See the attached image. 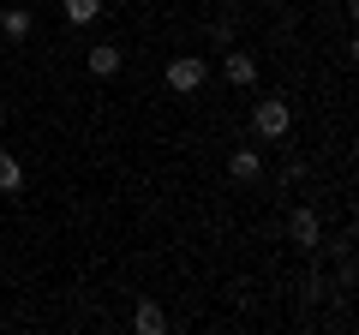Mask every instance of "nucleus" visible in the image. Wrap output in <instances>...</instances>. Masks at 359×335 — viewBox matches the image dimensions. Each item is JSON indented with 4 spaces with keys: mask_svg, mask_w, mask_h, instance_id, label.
Here are the masks:
<instances>
[{
    "mask_svg": "<svg viewBox=\"0 0 359 335\" xmlns=\"http://www.w3.org/2000/svg\"><path fill=\"white\" fill-rule=\"evenodd\" d=\"M162 78H168V90H174V96H192V90H204L210 66H204V54H174V60L162 66Z\"/></svg>",
    "mask_w": 359,
    "mask_h": 335,
    "instance_id": "nucleus-1",
    "label": "nucleus"
},
{
    "mask_svg": "<svg viewBox=\"0 0 359 335\" xmlns=\"http://www.w3.org/2000/svg\"><path fill=\"white\" fill-rule=\"evenodd\" d=\"M287 126H294V108H287L282 96L252 102V132H257V138H287Z\"/></svg>",
    "mask_w": 359,
    "mask_h": 335,
    "instance_id": "nucleus-2",
    "label": "nucleus"
},
{
    "mask_svg": "<svg viewBox=\"0 0 359 335\" xmlns=\"http://www.w3.org/2000/svg\"><path fill=\"white\" fill-rule=\"evenodd\" d=\"M287 240H294L299 252H318V245H323V221H318V210H294V216H287Z\"/></svg>",
    "mask_w": 359,
    "mask_h": 335,
    "instance_id": "nucleus-3",
    "label": "nucleus"
},
{
    "mask_svg": "<svg viewBox=\"0 0 359 335\" xmlns=\"http://www.w3.org/2000/svg\"><path fill=\"white\" fill-rule=\"evenodd\" d=\"M228 180L233 186H257L264 180V156L257 150H228Z\"/></svg>",
    "mask_w": 359,
    "mask_h": 335,
    "instance_id": "nucleus-4",
    "label": "nucleus"
},
{
    "mask_svg": "<svg viewBox=\"0 0 359 335\" xmlns=\"http://www.w3.org/2000/svg\"><path fill=\"white\" fill-rule=\"evenodd\" d=\"M120 60H126V54H120L114 42H96V48L84 54V72H90V78H114V72H120Z\"/></svg>",
    "mask_w": 359,
    "mask_h": 335,
    "instance_id": "nucleus-5",
    "label": "nucleus"
},
{
    "mask_svg": "<svg viewBox=\"0 0 359 335\" xmlns=\"http://www.w3.org/2000/svg\"><path fill=\"white\" fill-rule=\"evenodd\" d=\"M132 329H138V335H162L168 329V311L156 306V299H138V306H132Z\"/></svg>",
    "mask_w": 359,
    "mask_h": 335,
    "instance_id": "nucleus-6",
    "label": "nucleus"
},
{
    "mask_svg": "<svg viewBox=\"0 0 359 335\" xmlns=\"http://www.w3.org/2000/svg\"><path fill=\"white\" fill-rule=\"evenodd\" d=\"M222 72H228L233 90H252V84H257V60H252V54H228V60H222Z\"/></svg>",
    "mask_w": 359,
    "mask_h": 335,
    "instance_id": "nucleus-7",
    "label": "nucleus"
},
{
    "mask_svg": "<svg viewBox=\"0 0 359 335\" xmlns=\"http://www.w3.org/2000/svg\"><path fill=\"white\" fill-rule=\"evenodd\" d=\"M13 192H25V162L13 150H0V198H13Z\"/></svg>",
    "mask_w": 359,
    "mask_h": 335,
    "instance_id": "nucleus-8",
    "label": "nucleus"
},
{
    "mask_svg": "<svg viewBox=\"0 0 359 335\" xmlns=\"http://www.w3.org/2000/svg\"><path fill=\"white\" fill-rule=\"evenodd\" d=\"M30 30H36V18H30L25 6H6V13H0V36H13V42H25Z\"/></svg>",
    "mask_w": 359,
    "mask_h": 335,
    "instance_id": "nucleus-9",
    "label": "nucleus"
},
{
    "mask_svg": "<svg viewBox=\"0 0 359 335\" xmlns=\"http://www.w3.org/2000/svg\"><path fill=\"white\" fill-rule=\"evenodd\" d=\"M60 13H66V25H96L102 18V0H60Z\"/></svg>",
    "mask_w": 359,
    "mask_h": 335,
    "instance_id": "nucleus-10",
    "label": "nucleus"
}]
</instances>
